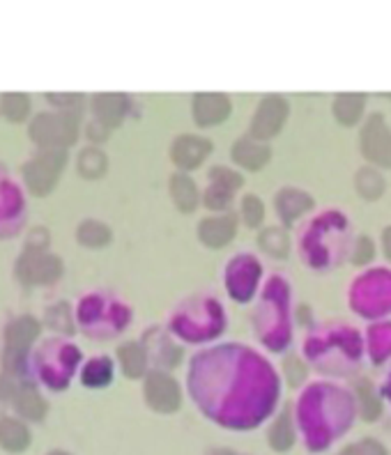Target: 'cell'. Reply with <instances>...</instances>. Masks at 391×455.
Returning a JSON list of instances; mask_svg holds the SVG:
<instances>
[{
  "mask_svg": "<svg viewBox=\"0 0 391 455\" xmlns=\"http://www.w3.org/2000/svg\"><path fill=\"white\" fill-rule=\"evenodd\" d=\"M78 361H81V352L74 343L53 336V339H44L30 350L28 361V375L49 394H60L72 384L74 375H76Z\"/></svg>",
  "mask_w": 391,
  "mask_h": 455,
  "instance_id": "obj_1",
  "label": "cell"
},
{
  "mask_svg": "<svg viewBox=\"0 0 391 455\" xmlns=\"http://www.w3.org/2000/svg\"><path fill=\"white\" fill-rule=\"evenodd\" d=\"M26 223V196L21 184L0 164V239L17 237Z\"/></svg>",
  "mask_w": 391,
  "mask_h": 455,
  "instance_id": "obj_2",
  "label": "cell"
}]
</instances>
